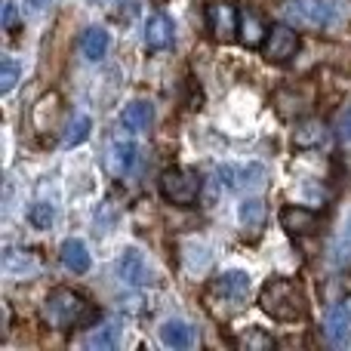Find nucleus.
<instances>
[{
  "label": "nucleus",
  "instance_id": "f257e3e1",
  "mask_svg": "<svg viewBox=\"0 0 351 351\" xmlns=\"http://www.w3.org/2000/svg\"><path fill=\"white\" fill-rule=\"evenodd\" d=\"M259 308L274 321H302L308 315V296L293 278H271L259 293Z\"/></svg>",
  "mask_w": 351,
  "mask_h": 351
},
{
  "label": "nucleus",
  "instance_id": "f03ea898",
  "mask_svg": "<svg viewBox=\"0 0 351 351\" xmlns=\"http://www.w3.org/2000/svg\"><path fill=\"white\" fill-rule=\"evenodd\" d=\"M43 317L56 330H74V327H84V324L96 321V308L80 293L68 290V287H56L43 299Z\"/></svg>",
  "mask_w": 351,
  "mask_h": 351
},
{
  "label": "nucleus",
  "instance_id": "7ed1b4c3",
  "mask_svg": "<svg viewBox=\"0 0 351 351\" xmlns=\"http://www.w3.org/2000/svg\"><path fill=\"white\" fill-rule=\"evenodd\" d=\"M200 188H204V179L194 170H185V167H173V170H167L160 176V194L170 204L191 206L200 197Z\"/></svg>",
  "mask_w": 351,
  "mask_h": 351
},
{
  "label": "nucleus",
  "instance_id": "20e7f679",
  "mask_svg": "<svg viewBox=\"0 0 351 351\" xmlns=\"http://www.w3.org/2000/svg\"><path fill=\"white\" fill-rule=\"evenodd\" d=\"M284 16L296 28H324L330 22L327 0H287Z\"/></svg>",
  "mask_w": 351,
  "mask_h": 351
},
{
  "label": "nucleus",
  "instance_id": "39448f33",
  "mask_svg": "<svg viewBox=\"0 0 351 351\" xmlns=\"http://www.w3.org/2000/svg\"><path fill=\"white\" fill-rule=\"evenodd\" d=\"M296 53H299V34L293 31V25H274L268 31L265 43H262V56L268 62H274V65H284Z\"/></svg>",
  "mask_w": 351,
  "mask_h": 351
},
{
  "label": "nucleus",
  "instance_id": "423d86ee",
  "mask_svg": "<svg viewBox=\"0 0 351 351\" xmlns=\"http://www.w3.org/2000/svg\"><path fill=\"white\" fill-rule=\"evenodd\" d=\"M206 25H210V34L222 43H231L234 37H241V12L225 0L206 6Z\"/></svg>",
  "mask_w": 351,
  "mask_h": 351
},
{
  "label": "nucleus",
  "instance_id": "0eeeda50",
  "mask_svg": "<svg viewBox=\"0 0 351 351\" xmlns=\"http://www.w3.org/2000/svg\"><path fill=\"white\" fill-rule=\"evenodd\" d=\"M219 185L228 188V191H243V188H259L265 179V167L262 164H225L216 170Z\"/></svg>",
  "mask_w": 351,
  "mask_h": 351
},
{
  "label": "nucleus",
  "instance_id": "6e6552de",
  "mask_svg": "<svg viewBox=\"0 0 351 351\" xmlns=\"http://www.w3.org/2000/svg\"><path fill=\"white\" fill-rule=\"evenodd\" d=\"M280 228L293 237L311 234L317 228V213L308 210V206H284L280 210Z\"/></svg>",
  "mask_w": 351,
  "mask_h": 351
},
{
  "label": "nucleus",
  "instance_id": "1a4fd4ad",
  "mask_svg": "<svg viewBox=\"0 0 351 351\" xmlns=\"http://www.w3.org/2000/svg\"><path fill=\"white\" fill-rule=\"evenodd\" d=\"M176 37V28H173V19L164 16V12H154L148 16L145 22V47L148 49H167Z\"/></svg>",
  "mask_w": 351,
  "mask_h": 351
},
{
  "label": "nucleus",
  "instance_id": "9d476101",
  "mask_svg": "<svg viewBox=\"0 0 351 351\" xmlns=\"http://www.w3.org/2000/svg\"><path fill=\"white\" fill-rule=\"evenodd\" d=\"M324 333H327V339L333 342V346H346V339L351 336V308H348L346 302L333 305V308L327 311Z\"/></svg>",
  "mask_w": 351,
  "mask_h": 351
},
{
  "label": "nucleus",
  "instance_id": "9b49d317",
  "mask_svg": "<svg viewBox=\"0 0 351 351\" xmlns=\"http://www.w3.org/2000/svg\"><path fill=\"white\" fill-rule=\"evenodd\" d=\"M108 47H111V37H108V31L99 28V25H90V28L80 34V53L90 62H102L105 56H108Z\"/></svg>",
  "mask_w": 351,
  "mask_h": 351
},
{
  "label": "nucleus",
  "instance_id": "f8f14e48",
  "mask_svg": "<svg viewBox=\"0 0 351 351\" xmlns=\"http://www.w3.org/2000/svg\"><path fill=\"white\" fill-rule=\"evenodd\" d=\"M250 287H253V280H250L247 271H225L222 278L216 280V290L222 293L225 299H231V302H243V299L250 296Z\"/></svg>",
  "mask_w": 351,
  "mask_h": 351
},
{
  "label": "nucleus",
  "instance_id": "ddd939ff",
  "mask_svg": "<svg viewBox=\"0 0 351 351\" xmlns=\"http://www.w3.org/2000/svg\"><path fill=\"white\" fill-rule=\"evenodd\" d=\"M160 342H164L167 348H191L194 342H197V333H194V327L185 321H167L164 327H160Z\"/></svg>",
  "mask_w": 351,
  "mask_h": 351
},
{
  "label": "nucleus",
  "instance_id": "4468645a",
  "mask_svg": "<svg viewBox=\"0 0 351 351\" xmlns=\"http://www.w3.org/2000/svg\"><path fill=\"white\" fill-rule=\"evenodd\" d=\"M59 259H62V265H65L68 271H74V274H84L86 268H90V253H86V243L77 241V237H68V241L62 243Z\"/></svg>",
  "mask_w": 351,
  "mask_h": 351
},
{
  "label": "nucleus",
  "instance_id": "2eb2a0df",
  "mask_svg": "<svg viewBox=\"0 0 351 351\" xmlns=\"http://www.w3.org/2000/svg\"><path fill=\"white\" fill-rule=\"evenodd\" d=\"M136 152H139V148H136L133 142H114V145L108 148L105 164H108V170L114 176H127L130 170H133V164H136Z\"/></svg>",
  "mask_w": 351,
  "mask_h": 351
},
{
  "label": "nucleus",
  "instance_id": "dca6fc26",
  "mask_svg": "<svg viewBox=\"0 0 351 351\" xmlns=\"http://www.w3.org/2000/svg\"><path fill=\"white\" fill-rule=\"evenodd\" d=\"M152 121H154V108L148 102H130L121 114L123 130H130V133H142V130H148Z\"/></svg>",
  "mask_w": 351,
  "mask_h": 351
},
{
  "label": "nucleus",
  "instance_id": "f3484780",
  "mask_svg": "<svg viewBox=\"0 0 351 351\" xmlns=\"http://www.w3.org/2000/svg\"><path fill=\"white\" fill-rule=\"evenodd\" d=\"M121 278L127 280V284H145L148 278V265L145 259H142L139 250H127L121 259Z\"/></svg>",
  "mask_w": 351,
  "mask_h": 351
},
{
  "label": "nucleus",
  "instance_id": "a211bd4d",
  "mask_svg": "<svg viewBox=\"0 0 351 351\" xmlns=\"http://www.w3.org/2000/svg\"><path fill=\"white\" fill-rule=\"evenodd\" d=\"M324 139H327V127L321 121H302L296 127V133H293L296 148H317Z\"/></svg>",
  "mask_w": 351,
  "mask_h": 351
},
{
  "label": "nucleus",
  "instance_id": "6ab92c4d",
  "mask_svg": "<svg viewBox=\"0 0 351 351\" xmlns=\"http://www.w3.org/2000/svg\"><path fill=\"white\" fill-rule=\"evenodd\" d=\"M268 37L265 25H262V19L256 16V12H241V40L247 43V47H262Z\"/></svg>",
  "mask_w": 351,
  "mask_h": 351
},
{
  "label": "nucleus",
  "instance_id": "aec40b11",
  "mask_svg": "<svg viewBox=\"0 0 351 351\" xmlns=\"http://www.w3.org/2000/svg\"><path fill=\"white\" fill-rule=\"evenodd\" d=\"M237 219H241L243 228L259 231L262 225H265V204H262L259 197H247L241 204V210H237Z\"/></svg>",
  "mask_w": 351,
  "mask_h": 351
},
{
  "label": "nucleus",
  "instance_id": "412c9836",
  "mask_svg": "<svg viewBox=\"0 0 351 351\" xmlns=\"http://www.w3.org/2000/svg\"><path fill=\"white\" fill-rule=\"evenodd\" d=\"M90 130H93L90 117H86V114H77V117H74L71 123H68L65 136H62V145H65V148L84 145V142H86V136H90Z\"/></svg>",
  "mask_w": 351,
  "mask_h": 351
},
{
  "label": "nucleus",
  "instance_id": "4be33fe9",
  "mask_svg": "<svg viewBox=\"0 0 351 351\" xmlns=\"http://www.w3.org/2000/svg\"><path fill=\"white\" fill-rule=\"evenodd\" d=\"M28 219H31V225L34 228H49L53 225V219H56V210H53V204H34L31 206V213H28Z\"/></svg>",
  "mask_w": 351,
  "mask_h": 351
},
{
  "label": "nucleus",
  "instance_id": "5701e85b",
  "mask_svg": "<svg viewBox=\"0 0 351 351\" xmlns=\"http://www.w3.org/2000/svg\"><path fill=\"white\" fill-rule=\"evenodd\" d=\"M86 348H114V327H102V330H93L90 336H86Z\"/></svg>",
  "mask_w": 351,
  "mask_h": 351
},
{
  "label": "nucleus",
  "instance_id": "b1692460",
  "mask_svg": "<svg viewBox=\"0 0 351 351\" xmlns=\"http://www.w3.org/2000/svg\"><path fill=\"white\" fill-rule=\"evenodd\" d=\"M333 130H336V139H339L342 145H351V105H346V108L336 114Z\"/></svg>",
  "mask_w": 351,
  "mask_h": 351
},
{
  "label": "nucleus",
  "instance_id": "393cba45",
  "mask_svg": "<svg viewBox=\"0 0 351 351\" xmlns=\"http://www.w3.org/2000/svg\"><path fill=\"white\" fill-rule=\"evenodd\" d=\"M16 80H19V68L12 65L10 59H6L3 65H0V93H12Z\"/></svg>",
  "mask_w": 351,
  "mask_h": 351
},
{
  "label": "nucleus",
  "instance_id": "a878e982",
  "mask_svg": "<svg viewBox=\"0 0 351 351\" xmlns=\"http://www.w3.org/2000/svg\"><path fill=\"white\" fill-rule=\"evenodd\" d=\"M241 346H247V348H271L274 339L271 336H265V333H259V330H250V333L241 339Z\"/></svg>",
  "mask_w": 351,
  "mask_h": 351
},
{
  "label": "nucleus",
  "instance_id": "bb28decb",
  "mask_svg": "<svg viewBox=\"0 0 351 351\" xmlns=\"http://www.w3.org/2000/svg\"><path fill=\"white\" fill-rule=\"evenodd\" d=\"M19 28V6L12 0L3 3V31H16Z\"/></svg>",
  "mask_w": 351,
  "mask_h": 351
},
{
  "label": "nucleus",
  "instance_id": "cd10ccee",
  "mask_svg": "<svg viewBox=\"0 0 351 351\" xmlns=\"http://www.w3.org/2000/svg\"><path fill=\"white\" fill-rule=\"evenodd\" d=\"M53 3H59V0H25V6H31V10H47Z\"/></svg>",
  "mask_w": 351,
  "mask_h": 351
},
{
  "label": "nucleus",
  "instance_id": "c85d7f7f",
  "mask_svg": "<svg viewBox=\"0 0 351 351\" xmlns=\"http://www.w3.org/2000/svg\"><path fill=\"white\" fill-rule=\"evenodd\" d=\"M90 3H99V0H90Z\"/></svg>",
  "mask_w": 351,
  "mask_h": 351
}]
</instances>
